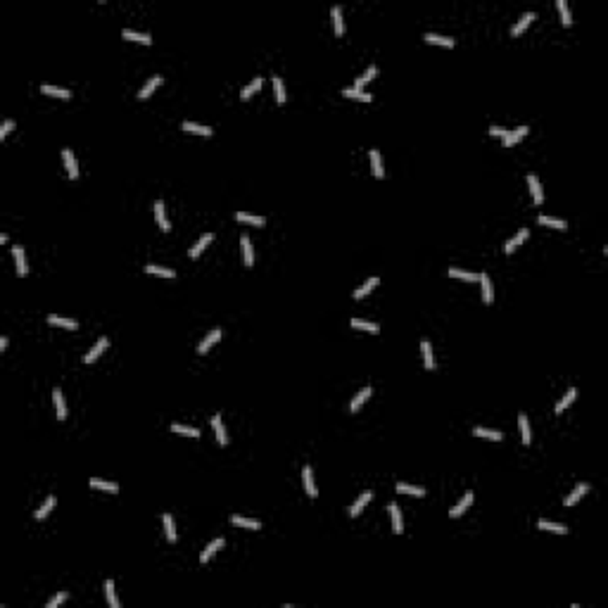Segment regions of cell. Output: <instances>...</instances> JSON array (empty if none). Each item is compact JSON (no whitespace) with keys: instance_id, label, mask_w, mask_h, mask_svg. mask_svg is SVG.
Here are the masks:
<instances>
[{"instance_id":"cell-18","label":"cell","mask_w":608,"mask_h":608,"mask_svg":"<svg viewBox=\"0 0 608 608\" xmlns=\"http://www.w3.org/2000/svg\"><path fill=\"white\" fill-rule=\"evenodd\" d=\"M159 83H162V76H159V74H155V76H152V78L148 81V83H145V86H143V88L138 91V98H140V100H145V98H150L152 93L157 91V86H159Z\"/></svg>"},{"instance_id":"cell-50","label":"cell","mask_w":608,"mask_h":608,"mask_svg":"<svg viewBox=\"0 0 608 608\" xmlns=\"http://www.w3.org/2000/svg\"><path fill=\"white\" fill-rule=\"evenodd\" d=\"M342 95H347V98H354V100H364V102H369L371 100V93L361 91V88H345Z\"/></svg>"},{"instance_id":"cell-12","label":"cell","mask_w":608,"mask_h":608,"mask_svg":"<svg viewBox=\"0 0 608 608\" xmlns=\"http://www.w3.org/2000/svg\"><path fill=\"white\" fill-rule=\"evenodd\" d=\"M155 219H157V223H159L162 231H171V223L166 219V209H164V202H162V200L155 202Z\"/></svg>"},{"instance_id":"cell-34","label":"cell","mask_w":608,"mask_h":608,"mask_svg":"<svg viewBox=\"0 0 608 608\" xmlns=\"http://www.w3.org/2000/svg\"><path fill=\"white\" fill-rule=\"evenodd\" d=\"M235 219L242 223H252V226H264L266 219L264 216H257V214H247V212H235Z\"/></svg>"},{"instance_id":"cell-25","label":"cell","mask_w":608,"mask_h":608,"mask_svg":"<svg viewBox=\"0 0 608 608\" xmlns=\"http://www.w3.org/2000/svg\"><path fill=\"white\" fill-rule=\"evenodd\" d=\"M221 547H223V539H221V537L212 539V542H209V544L204 547V551H202V556H200V561H202V563H207V561H209V558H212V556L216 553V549H221Z\"/></svg>"},{"instance_id":"cell-5","label":"cell","mask_w":608,"mask_h":608,"mask_svg":"<svg viewBox=\"0 0 608 608\" xmlns=\"http://www.w3.org/2000/svg\"><path fill=\"white\" fill-rule=\"evenodd\" d=\"M107 345H110V340H107V337H98V342L91 347V352L86 354V359H83V361H86V364H93V361H95L102 352L107 350Z\"/></svg>"},{"instance_id":"cell-56","label":"cell","mask_w":608,"mask_h":608,"mask_svg":"<svg viewBox=\"0 0 608 608\" xmlns=\"http://www.w3.org/2000/svg\"><path fill=\"white\" fill-rule=\"evenodd\" d=\"M5 347H7V337L2 335V337H0V350H5Z\"/></svg>"},{"instance_id":"cell-22","label":"cell","mask_w":608,"mask_h":608,"mask_svg":"<svg viewBox=\"0 0 608 608\" xmlns=\"http://www.w3.org/2000/svg\"><path fill=\"white\" fill-rule=\"evenodd\" d=\"M528 183H530V193H532V200H534V204H542V200H544V193H542V185H539V178L534 176V174H530L528 176Z\"/></svg>"},{"instance_id":"cell-30","label":"cell","mask_w":608,"mask_h":608,"mask_svg":"<svg viewBox=\"0 0 608 608\" xmlns=\"http://www.w3.org/2000/svg\"><path fill=\"white\" fill-rule=\"evenodd\" d=\"M183 131H188V133H197V136H212V133H214L212 126H202V124H195V121H183Z\"/></svg>"},{"instance_id":"cell-44","label":"cell","mask_w":608,"mask_h":608,"mask_svg":"<svg viewBox=\"0 0 608 608\" xmlns=\"http://www.w3.org/2000/svg\"><path fill=\"white\" fill-rule=\"evenodd\" d=\"M274 93H276L278 105H285L288 95H285V86H283V78H280V76H274Z\"/></svg>"},{"instance_id":"cell-8","label":"cell","mask_w":608,"mask_h":608,"mask_svg":"<svg viewBox=\"0 0 608 608\" xmlns=\"http://www.w3.org/2000/svg\"><path fill=\"white\" fill-rule=\"evenodd\" d=\"M302 480H304L307 494L314 499L316 497V482H314V473H312V466H309V463H304V468H302Z\"/></svg>"},{"instance_id":"cell-35","label":"cell","mask_w":608,"mask_h":608,"mask_svg":"<svg viewBox=\"0 0 608 608\" xmlns=\"http://www.w3.org/2000/svg\"><path fill=\"white\" fill-rule=\"evenodd\" d=\"M259 88H261V76H255V78H252V81H250V83L240 91V98H242V100H250V98H252V93H257Z\"/></svg>"},{"instance_id":"cell-2","label":"cell","mask_w":608,"mask_h":608,"mask_svg":"<svg viewBox=\"0 0 608 608\" xmlns=\"http://www.w3.org/2000/svg\"><path fill=\"white\" fill-rule=\"evenodd\" d=\"M219 337H221V328H212V331L204 335V340L197 345V352L200 354H207L209 352V347H214L216 342H219Z\"/></svg>"},{"instance_id":"cell-52","label":"cell","mask_w":608,"mask_h":608,"mask_svg":"<svg viewBox=\"0 0 608 608\" xmlns=\"http://www.w3.org/2000/svg\"><path fill=\"white\" fill-rule=\"evenodd\" d=\"M373 76H375V67L371 64V67L366 69V72H364V74H361V76H356V83H354V88H361V91H364V83H369V81L373 78Z\"/></svg>"},{"instance_id":"cell-1","label":"cell","mask_w":608,"mask_h":608,"mask_svg":"<svg viewBox=\"0 0 608 608\" xmlns=\"http://www.w3.org/2000/svg\"><path fill=\"white\" fill-rule=\"evenodd\" d=\"M387 511H390V516H392V530L397 534H402L404 532V520H402L399 504H397V501H390V504H387Z\"/></svg>"},{"instance_id":"cell-3","label":"cell","mask_w":608,"mask_h":608,"mask_svg":"<svg viewBox=\"0 0 608 608\" xmlns=\"http://www.w3.org/2000/svg\"><path fill=\"white\" fill-rule=\"evenodd\" d=\"M62 159H64V166H67V174H69V178H78V164H76V157H74V152L69 148H64L62 150Z\"/></svg>"},{"instance_id":"cell-41","label":"cell","mask_w":608,"mask_h":608,"mask_svg":"<svg viewBox=\"0 0 608 608\" xmlns=\"http://www.w3.org/2000/svg\"><path fill=\"white\" fill-rule=\"evenodd\" d=\"M375 285H378V278H375V276L369 278V280H366V283H364L361 288H356V290H354V299H361V297H366L371 290L375 288Z\"/></svg>"},{"instance_id":"cell-45","label":"cell","mask_w":608,"mask_h":608,"mask_svg":"<svg viewBox=\"0 0 608 608\" xmlns=\"http://www.w3.org/2000/svg\"><path fill=\"white\" fill-rule=\"evenodd\" d=\"M53 506H55V497H48L45 501H43V504H40V506H38L36 513H34V516H36V520H43V518H45L48 513H50V511H53Z\"/></svg>"},{"instance_id":"cell-37","label":"cell","mask_w":608,"mask_h":608,"mask_svg":"<svg viewBox=\"0 0 608 608\" xmlns=\"http://www.w3.org/2000/svg\"><path fill=\"white\" fill-rule=\"evenodd\" d=\"M164 530H166V539L174 544L176 539H178V534H176V523H174V516L171 513H164Z\"/></svg>"},{"instance_id":"cell-48","label":"cell","mask_w":608,"mask_h":608,"mask_svg":"<svg viewBox=\"0 0 608 608\" xmlns=\"http://www.w3.org/2000/svg\"><path fill=\"white\" fill-rule=\"evenodd\" d=\"M171 430L174 432H183V435H190V437H200V430L195 425H183V423H171Z\"/></svg>"},{"instance_id":"cell-11","label":"cell","mask_w":608,"mask_h":608,"mask_svg":"<svg viewBox=\"0 0 608 608\" xmlns=\"http://www.w3.org/2000/svg\"><path fill=\"white\" fill-rule=\"evenodd\" d=\"M12 255H15V261H17V274H19V276H26V274H29V266H26V255H24V247L15 245V247H12Z\"/></svg>"},{"instance_id":"cell-20","label":"cell","mask_w":608,"mask_h":608,"mask_svg":"<svg viewBox=\"0 0 608 608\" xmlns=\"http://www.w3.org/2000/svg\"><path fill=\"white\" fill-rule=\"evenodd\" d=\"M478 280H480V285H482V299L490 304V302L494 299V290H492L490 276H487V274H478Z\"/></svg>"},{"instance_id":"cell-31","label":"cell","mask_w":608,"mask_h":608,"mask_svg":"<svg viewBox=\"0 0 608 608\" xmlns=\"http://www.w3.org/2000/svg\"><path fill=\"white\" fill-rule=\"evenodd\" d=\"M473 435H478V437H485V440H494V442H499L504 435L499 432V430H490V428H482V425H478V428H473Z\"/></svg>"},{"instance_id":"cell-23","label":"cell","mask_w":608,"mask_h":608,"mask_svg":"<svg viewBox=\"0 0 608 608\" xmlns=\"http://www.w3.org/2000/svg\"><path fill=\"white\" fill-rule=\"evenodd\" d=\"M333 24H335V34L342 36L345 34V19H342V5H333Z\"/></svg>"},{"instance_id":"cell-19","label":"cell","mask_w":608,"mask_h":608,"mask_svg":"<svg viewBox=\"0 0 608 608\" xmlns=\"http://www.w3.org/2000/svg\"><path fill=\"white\" fill-rule=\"evenodd\" d=\"M423 38L428 43H437V45H444V48H454V38L442 36V34H435V31H428L423 34Z\"/></svg>"},{"instance_id":"cell-40","label":"cell","mask_w":608,"mask_h":608,"mask_svg":"<svg viewBox=\"0 0 608 608\" xmlns=\"http://www.w3.org/2000/svg\"><path fill=\"white\" fill-rule=\"evenodd\" d=\"M233 525H240V528H250V530H259L261 528V523L255 520V518H242V516H233Z\"/></svg>"},{"instance_id":"cell-26","label":"cell","mask_w":608,"mask_h":608,"mask_svg":"<svg viewBox=\"0 0 608 608\" xmlns=\"http://www.w3.org/2000/svg\"><path fill=\"white\" fill-rule=\"evenodd\" d=\"M371 166H373V176H375V178H383V176H385L383 159H380V152H378V150H371Z\"/></svg>"},{"instance_id":"cell-27","label":"cell","mask_w":608,"mask_h":608,"mask_svg":"<svg viewBox=\"0 0 608 608\" xmlns=\"http://www.w3.org/2000/svg\"><path fill=\"white\" fill-rule=\"evenodd\" d=\"M525 238H528V228H520L516 235H513V238H511L509 242H506V245H504V252H506V255H511V252H513V250H516V247H518V245H520V242H523Z\"/></svg>"},{"instance_id":"cell-13","label":"cell","mask_w":608,"mask_h":608,"mask_svg":"<svg viewBox=\"0 0 608 608\" xmlns=\"http://www.w3.org/2000/svg\"><path fill=\"white\" fill-rule=\"evenodd\" d=\"M421 354H423V364L428 371L435 369V356H432V345H430V340H421Z\"/></svg>"},{"instance_id":"cell-43","label":"cell","mask_w":608,"mask_h":608,"mask_svg":"<svg viewBox=\"0 0 608 608\" xmlns=\"http://www.w3.org/2000/svg\"><path fill=\"white\" fill-rule=\"evenodd\" d=\"M575 397H577V387H570V390H568V392L563 394V399H561V402L556 404V413H561V411H563L566 406H570L572 402H575Z\"/></svg>"},{"instance_id":"cell-4","label":"cell","mask_w":608,"mask_h":608,"mask_svg":"<svg viewBox=\"0 0 608 608\" xmlns=\"http://www.w3.org/2000/svg\"><path fill=\"white\" fill-rule=\"evenodd\" d=\"M240 247H242V259H245V266H247V269H252V264H255V250H252V240L247 238V233H242V238H240Z\"/></svg>"},{"instance_id":"cell-55","label":"cell","mask_w":608,"mask_h":608,"mask_svg":"<svg viewBox=\"0 0 608 608\" xmlns=\"http://www.w3.org/2000/svg\"><path fill=\"white\" fill-rule=\"evenodd\" d=\"M490 133H492V136H499V138H504V136H506V129H501V126H490Z\"/></svg>"},{"instance_id":"cell-46","label":"cell","mask_w":608,"mask_h":608,"mask_svg":"<svg viewBox=\"0 0 608 608\" xmlns=\"http://www.w3.org/2000/svg\"><path fill=\"white\" fill-rule=\"evenodd\" d=\"M91 487L95 490H107V492H119V485L117 482H107V480H100V478H91Z\"/></svg>"},{"instance_id":"cell-32","label":"cell","mask_w":608,"mask_h":608,"mask_svg":"<svg viewBox=\"0 0 608 608\" xmlns=\"http://www.w3.org/2000/svg\"><path fill=\"white\" fill-rule=\"evenodd\" d=\"M537 221L542 223V226H551V228H558V231H566L568 228V223L563 221V219H556V216H547V214H539V219Z\"/></svg>"},{"instance_id":"cell-47","label":"cell","mask_w":608,"mask_h":608,"mask_svg":"<svg viewBox=\"0 0 608 608\" xmlns=\"http://www.w3.org/2000/svg\"><path fill=\"white\" fill-rule=\"evenodd\" d=\"M105 594H107V604H110L112 608L121 606L119 599H117V591H114V580H107V582H105Z\"/></svg>"},{"instance_id":"cell-42","label":"cell","mask_w":608,"mask_h":608,"mask_svg":"<svg viewBox=\"0 0 608 608\" xmlns=\"http://www.w3.org/2000/svg\"><path fill=\"white\" fill-rule=\"evenodd\" d=\"M145 271H148V274H155V276H162V278H174V276H176V271H174V269H164V266H157V264H148V266H145Z\"/></svg>"},{"instance_id":"cell-24","label":"cell","mask_w":608,"mask_h":608,"mask_svg":"<svg viewBox=\"0 0 608 608\" xmlns=\"http://www.w3.org/2000/svg\"><path fill=\"white\" fill-rule=\"evenodd\" d=\"M518 425H520L523 444H530V442H532V430H530V421H528V416H525V413H520V416H518Z\"/></svg>"},{"instance_id":"cell-51","label":"cell","mask_w":608,"mask_h":608,"mask_svg":"<svg viewBox=\"0 0 608 608\" xmlns=\"http://www.w3.org/2000/svg\"><path fill=\"white\" fill-rule=\"evenodd\" d=\"M449 276H451V278H461V280H478V274L463 271V269H456V266H451V269H449Z\"/></svg>"},{"instance_id":"cell-29","label":"cell","mask_w":608,"mask_h":608,"mask_svg":"<svg viewBox=\"0 0 608 608\" xmlns=\"http://www.w3.org/2000/svg\"><path fill=\"white\" fill-rule=\"evenodd\" d=\"M397 492H402V494H411V497H425L423 487H416V485H409V482H397Z\"/></svg>"},{"instance_id":"cell-33","label":"cell","mask_w":608,"mask_h":608,"mask_svg":"<svg viewBox=\"0 0 608 608\" xmlns=\"http://www.w3.org/2000/svg\"><path fill=\"white\" fill-rule=\"evenodd\" d=\"M121 36L129 38V40H138V43H145V45H150V43H152V36H150V34H140V31H133V29H124V31H121Z\"/></svg>"},{"instance_id":"cell-7","label":"cell","mask_w":608,"mask_h":608,"mask_svg":"<svg viewBox=\"0 0 608 608\" xmlns=\"http://www.w3.org/2000/svg\"><path fill=\"white\" fill-rule=\"evenodd\" d=\"M53 402H55L57 421H64V418H67V404H64V394H62V390H59V387L53 390Z\"/></svg>"},{"instance_id":"cell-36","label":"cell","mask_w":608,"mask_h":608,"mask_svg":"<svg viewBox=\"0 0 608 608\" xmlns=\"http://www.w3.org/2000/svg\"><path fill=\"white\" fill-rule=\"evenodd\" d=\"M350 323L354 326V328H359V331H369V333H378V331H380V326H378V323H371V321H366V318H356V316L352 318Z\"/></svg>"},{"instance_id":"cell-6","label":"cell","mask_w":608,"mask_h":608,"mask_svg":"<svg viewBox=\"0 0 608 608\" xmlns=\"http://www.w3.org/2000/svg\"><path fill=\"white\" fill-rule=\"evenodd\" d=\"M212 428H214V432H216V440L221 447L228 444V435H226V428H223V421H221V413H214L212 416Z\"/></svg>"},{"instance_id":"cell-15","label":"cell","mask_w":608,"mask_h":608,"mask_svg":"<svg viewBox=\"0 0 608 608\" xmlns=\"http://www.w3.org/2000/svg\"><path fill=\"white\" fill-rule=\"evenodd\" d=\"M48 323H50V326H59V328H69V331H76V328H78V323H76L74 318H64V316H57V314H50V316H48Z\"/></svg>"},{"instance_id":"cell-14","label":"cell","mask_w":608,"mask_h":608,"mask_svg":"<svg viewBox=\"0 0 608 608\" xmlns=\"http://www.w3.org/2000/svg\"><path fill=\"white\" fill-rule=\"evenodd\" d=\"M212 240H214V233H204L202 238H200L197 242H195V245H193V247H190V250H188V255H190V259L200 257V255H202V250L207 247V245H209V242H212Z\"/></svg>"},{"instance_id":"cell-38","label":"cell","mask_w":608,"mask_h":608,"mask_svg":"<svg viewBox=\"0 0 608 608\" xmlns=\"http://www.w3.org/2000/svg\"><path fill=\"white\" fill-rule=\"evenodd\" d=\"M539 528H542V530H549V532H556V534L568 532V528H566L563 523H553V520H539Z\"/></svg>"},{"instance_id":"cell-39","label":"cell","mask_w":608,"mask_h":608,"mask_svg":"<svg viewBox=\"0 0 608 608\" xmlns=\"http://www.w3.org/2000/svg\"><path fill=\"white\" fill-rule=\"evenodd\" d=\"M40 91L45 93V95H55V98H62V100L72 98V93L67 91V88H57V86H48V83H43V86H40Z\"/></svg>"},{"instance_id":"cell-10","label":"cell","mask_w":608,"mask_h":608,"mask_svg":"<svg viewBox=\"0 0 608 608\" xmlns=\"http://www.w3.org/2000/svg\"><path fill=\"white\" fill-rule=\"evenodd\" d=\"M371 497H373V492H371V490H364V492H361V497H359V499H356V501H354V504L350 506V516H352V518L359 516V513H361V509H364V506H366V504L371 501Z\"/></svg>"},{"instance_id":"cell-9","label":"cell","mask_w":608,"mask_h":608,"mask_svg":"<svg viewBox=\"0 0 608 608\" xmlns=\"http://www.w3.org/2000/svg\"><path fill=\"white\" fill-rule=\"evenodd\" d=\"M471 504H473V492H466V494H463L459 501H456V506H451L449 516H451V518H459L461 513H463V511H466V509L471 506Z\"/></svg>"},{"instance_id":"cell-49","label":"cell","mask_w":608,"mask_h":608,"mask_svg":"<svg viewBox=\"0 0 608 608\" xmlns=\"http://www.w3.org/2000/svg\"><path fill=\"white\" fill-rule=\"evenodd\" d=\"M556 7H558V12H561V19H563V24H566V26H570V24H572V15H570V7H568V2H566V0H558V2H556Z\"/></svg>"},{"instance_id":"cell-17","label":"cell","mask_w":608,"mask_h":608,"mask_svg":"<svg viewBox=\"0 0 608 608\" xmlns=\"http://www.w3.org/2000/svg\"><path fill=\"white\" fill-rule=\"evenodd\" d=\"M525 133H528V126H518L516 131H506V136H504L501 140H504V145H506V148H511V145H516Z\"/></svg>"},{"instance_id":"cell-54","label":"cell","mask_w":608,"mask_h":608,"mask_svg":"<svg viewBox=\"0 0 608 608\" xmlns=\"http://www.w3.org/2000/svg\"><path fill=\"white\" fill-rule=\"evenodd\" d=\"M12 129H15V121H12V119H5V121H2V126H0V138H5V136H7Z\"/></svg>"},{"instance_id":"cell-53","label":"cell","mask_w":608,"mask_h":608,"mask_svg":"<svg viewBox=\"0 0 608 608\" xmlns=\"http://www.w3.org/2000/svg\"><path fill=\"white\" fill-rule=\"evenodd\" d=\"M67 596H69L67 591H59V594H55V596H53V599H50V601H48L45 606H48V608H57L59 604H64V601H67Z\"/></svg>"},{"instance_id":"cell-16","label":"cell","mask_w":608,"mask_h":608,"mask_svg":"<svg viewBox=\"0 0 608 608\" xmlns=\"http://www.w3.org/2000/svg\"><path fill=\"white\" fill-rule=\"evenodd\" d=\"M532 19H537V15H534V12H523V15H520V19H518L516 24L511 26V34H513V36H520V34L525 31V26H528V24H530Z\"/></svg>"},{"instance_id":"cell-21","label":"cell","mask_w":608,"mask_h":608,"mask_svg":"<svg viewBox=\"0 0 608 608\" xmlns=\"http://www.w3.org/2000/svg\"><path fill=\"white\" fill-rule=\"evenodd\" d=\"M587 490H589V485H587V482H580V485H575V490H572L570 494L566 497V501H563V504H566V506H572V504H577V501L582 499V494L587 492Z\"/></svg>"},{"instance_id":"cell-28","label":"cell","mask_w":608,"mask_h":608,"mask_svg":"<svg viewBox=\"0 0 608 608\" xmlns=\"http://www.w3.org/2000/svg\"><path fill=\"white\" fill-rule=\"evenodd\" d=\"M371 392H373V390H371L369 385L361 387V392H356V394H354V399H352V404H350L352 411H359V409H361V404H364V402H366V399L371 397Z\"/></svg>"}]
</instances>
